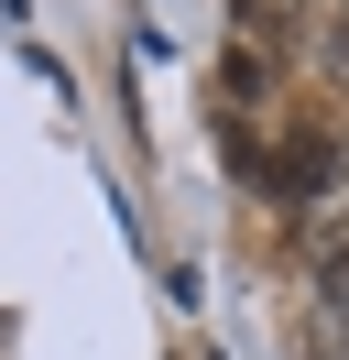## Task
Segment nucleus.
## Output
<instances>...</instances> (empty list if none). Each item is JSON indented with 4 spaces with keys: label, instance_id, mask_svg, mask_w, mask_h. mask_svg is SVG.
Instances as JSON below:
<instances>
[{
    "label": "nucleus",
    "instance_id": "nucleus-2",
    "mask_svg": "<svg viewBox=\"0 0 349 360\" xmlns=\"http://www.w3.org/2000/svg\"><path fill=\"white\" fill-rule=\"evenodd\" d=\"M327 295H349V240H327Z\"/></svg>",
    "mask_w": 349,
    "mask_h": 360
},
{
    "label": "nucleus",
    "instance_id": "nucleus-1",
    "mask_svg": "<svg viewBox=\"0 0 349 360\" xmlns=\"http://www.w3.org/2000/svg\"><path fill=\"white\" fill-rule=\"evenodd\" d=\"M327 175H338V142H327V131H295V142L273 153V186H284V197H317Z\"/></svg>",
    "mask_w": 349,
    "mask_h": 360
}]
</instances>
